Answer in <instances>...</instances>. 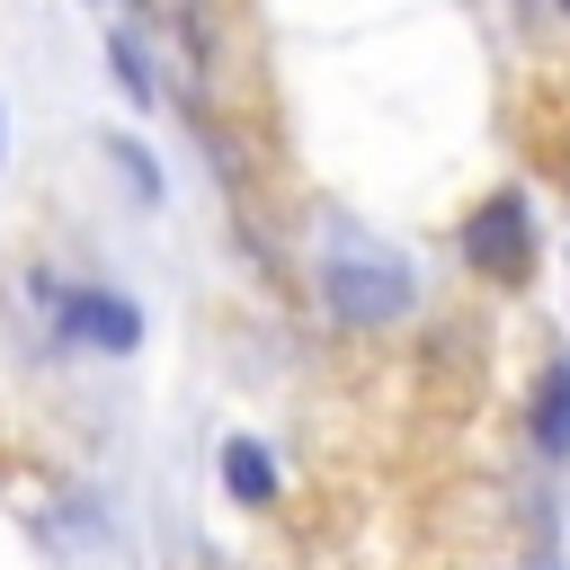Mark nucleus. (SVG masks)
Here are the masks:
<instances>
[{
  "mask_svg": "<svg viewBox=\"0 0 570 570\" xmlns=\"http://www.w3.org/2000/svg\"><path fill=\"white\" fill-rule=\"evenodd\" d=\"M62 338L98 347V356H125V347H142V312L125 294H107V285H71L62 294Z\"/></svg>",
  "mask_w": 570,
  "mask_h": 570,
  "instance_id": "7ed1b4c3",
  "label": "nucleus"
},
{
  "mask_svg": "<svg viewBox=\"0 0 570 570\" xmlns=\"http://www.w3.org/2000/svg\"><path fill=\"white\" fill-rule=\"evenodd\" d=\"M107 62H116V89L151 107V62H142V45H134V36H107Z\"/></svg>",
  "mask_w": 570,
  "mask_h": 570,
  "instance_id": "0eeeda50",
  "label": "nucleus"
},
{
  "mask_svg": "<svg viewBox=\"0 0 570 570\" xmlns=\"http://www.w3.org/2000/svg\"><path fill=\"white\" fill-rule=\"evenodd\" d=\"M463 258H472V276H525V258H534L525 196H490V205L463 223Z\"/></svg>",
  "mask_w": 570,
  "mask_h": 570,
  "instance_id": "f03ea898",
  "label": "nucleus"
},
{
  "mask_svg": "<svg viewBox=\"0 0 570 570\" xmlns=\"http://www.w3.org/2000/svg\"><path fill=\"white\" fill-rule=\"evenodd\" d=\"M561 9H570V0H561Z\"/></svg>",
  "mask_w": 570,
  "mask_h": 570,
  "instance_id": "1a4fd4ad",
  "label": "nucleus"
},
{
  "mask_svg": "<svg viewBox=\"0 0 570 570\" xmlns=\"http://www.w3.org/2000/svg\"><path fill=\"white\" fill-rule=\"evenodd\" d=\"M321 285H330V312L356 321V330L401 321L410 294H419V285H410V258H401L392 240L356 232V223H330V232H321Z\"/></svg>",
  "mask_w": 570,
  "mask_h": 570,
  "instance_id": "f257e3e1",
  "label": "nucleus"
},
{
  "mask_svg": "<svg viewBox=\"0 0 570 570\" xmlns=\"http://www.w3.org/2000/svg\"><path fill=\"white\" fill-rule=\"evenodd\" d=\"M0 151H9V142H0Z\"/></svg>",
  "mask_w": 570,
  "mask_h": 570,
  "instance_id": "6e6552de",
  "label": "nucleus"
},
{
  "mask_svg": "<svg viewBox=\"0 0 570 570\" xmlns=\"http://www.w3.org/2000/svg\"><path fill=\"white\" fill-rule=\"evenodd\" d=\"M534 445L543 454H570V365L543 374V401H534Z\"/></svg>",
  "mask_w": 570,
  "mask_h": 570,
  "instance_id": "39448f33",
  "label": "nucleus"
},
{
  "mask_svg": "<svg viewBox=\"0 0 570 570\" xmlns=\"http://www.w3.org/2000/svg\"><path fill=\"white\" fill-rule=\"evenodd\" d=\"M223 481H232L240 508H267V499H276V463H267V445H258V436H232V445H223Z\"/></svg>",
  "mask_w": 570,
  "mask_h": 570,
  "instance_id": "20e7f679",
  "label": "nucleus"
},
{
  "mask_svg": "<svg viewBox=\"0 0 570 570\" xmlns=\"http://www.w3.org/2000/svg\"><path fill=\"white\" fill-rule=\"evenodd\" d=\"M107 160L125 169V187H134L142 205H160V169H151V151H142V142H125V134H107Z\"/></svg>",
  "mask_w": 570,
  "mask_h": 570,
  "instance_id": "423d86ee",
  "label": "nucleus"
}]
</instances>
